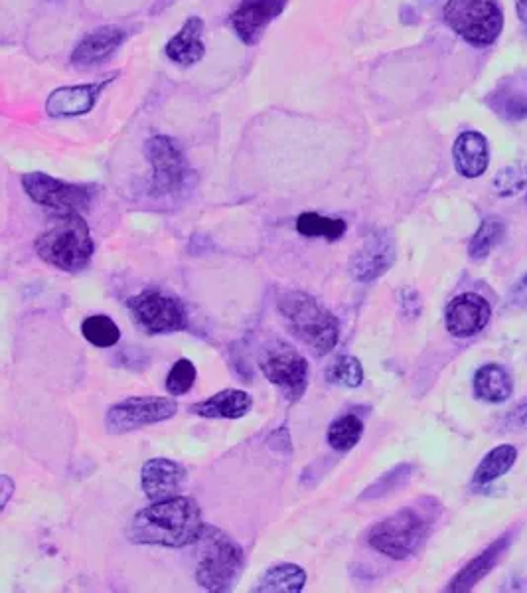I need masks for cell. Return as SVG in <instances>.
<instances>
[{
	"label": "cell",
	"mask_w": 527,
	"mask_h": 593,
	"mask_svg": "<svg viewBox=\"0 0 527 593\" xmlns=\"http://www.w3.org/2000/svg\"><path fill=\"white\" fill-rule=\"evenodd\" d=\"M204 530L206 522L194 499L170 497L139 510L131 522L129 536L135 544L186 548L198 542Z\"/></svg>",
	"instance_id": "1"
},
{
	"label": "cell",
	"mask_w": 527,
	"mask_h": 593,
	"mask_svg": "<svg viewBox=\"0 0 527 593\" xmlns=\"http://www.w3.org/2000/svg\"><path fill=\"white\" fill-rule=\"evenodd\" d=\"M277 309L287 329L316 356L330 354L340 340L338 319L312 295L287 291L279 297Z\"/></svg>",
	"instance_id": "2"
},
{
	"label": "cell",
	"mask_w": 527,
	"mask_h": 593,
	"mask_svg": "<svg viewBox=\"0 0 527 593\" xmlns=\"http://www.w3.org/2000/svg\"><path fill=\"white\" fill-rule=\"evenodd\" d=\"M93 252L95 244L81 214H60V218L36 238V254L40 259L68 273L85 269Z\"/></svg>",
	"instance_id": "3"
},
{
	"label": "cell",
	"mask_w": 527,
	"mask_h": 593,
	"mask_svg": "<svg viewBox=\"0 0 527 593\" xmlns=\"http://www.w3.org/2000/svg\"><path fill=\"white\" fill-rule=\"evenodd\" d=\"M200 562L196 566V582L206 592H229L243 568L241 546L216 528L204 530Z\"/></svg>",
	"instance_id": "4"
},
{
	"label": "cell",
	"mask_w": 527,
	"mask_h": 593,
	"mask_svg": "<svg viewBox=\"0 0 527 593\" xmlns=\"http://www.w3.org/2000/svg\"><path fill=\"white\" fill-rule=\"evenodd\" d=\"M443 16L452 32L474 48L492 46L504 30L498 0H447Z\"/></svg>",
	"instance_id": "5"
},
{
	"label": "cell",
	"mask_w": 527,
	"mask_h": 593,
	"mask_svg": "<svg viewBox=\"0 0 527 593\" xmlns=\"http://www.w3.org/2000/svg\"><path fill=\"white\" fill-rule=\"evenodd\" d=\"M429 526L431 520L421 510H399L377 522L368 534V544L387 558L405 560L427 540Z\"/></svg>",
	"instance_id": "6"
},
{
	"label": "cell",
	"mask_w": 527,
	"mask_h": 593,
	"mask_svg": "<svg viewBox=\"0 0 527 593\" xmlns=\"http://www.w3.org/2000/svg\"><path fill=\"white\" fill-rule=\"evenodd\" d=\"M259 368L289 402H297L304 396L308 386V362L291 342L277 339L265 344L259 354Z\"/></svg>",
	"instance_id": "7"
},
{
	"label": "cell",
	"mask_w": 527,
	"mask_h": 593,
	"mask_svg": "<svg viewBox=\"0 0 527 593\" xmlns=\"http://www.w3.org/2000/svg\"><path fill=\"white\" fill-rule=\"evenodd\" d=\"M151 163V194L156 198L180 194L190 182L192 170L178 141L168 135H154L145 145Z\"/></svg>",
	"instance_id": "8"
},
{
	"label": "cell",
	"mask_w": 527,
	"mask_h": 593,
	"mask_svg": "<svg viewBox=\"0 0 527 593\" xmlns=\"http://www.w3.org/2000/svg\"><path fill=\"white\" fill-rule=\"evenodd\" d=\"M129 311L149 335L180 333L188 327V313L180 299L162 291H143L129 299Z\"/></svg>",
	"instance_id": "9"
},
{
	"label": "cell",
	"mask_w": 527,
	"mask_h": 593,
	"mask_svg": "<svg viewBox=\"0 0 527 593\" xmlns=\"http://www.w3.org/2000/svg\"><path fill=\"white\" fill-rule=\"evenodd\" d=\"M22 188L32 202L58 214H83L91 204V194L85 186L64 182L46 172L24 174Z\"/></svg>",
	"instance_id": "10"
},
{
	"label": "cell",
	"mask_w": 527,
	"mask_h": 593,
	"mask_svg": "<svg viewBox=\"0 0 527 593\" xmlns=\"http://www.w3.org/2000/svg\"><path fill=\"white\" fill-rule=\"evenodd\" d=\"M178 404L174 398L135 396L127 398L107 410L105 425L109 433H127L147 425L160 424L174 418Z\"/></svg>",
	"instance_id": "11"
},
{
	"label": "cell",
	"mask_w": 527,
	"mask_h": 593,
	"mask_svg": "<svg viewBox=\"0 0 527 593\" xmlns=\"http://www.w3.org/2000/svg\"><path fill=\"white\" fill-rule=\"evenodd\" d=\"M285 8L287 0H241L231 12L229 24L243 44L255 46Z\"/></svg>",
	"instance_id": "12"
},
{
	"label": "cell",
	"mask_w": 527,
	"mask_h": 593,
	"mask_svg": "<svg viewBox=\"0 0 527 593\" xmlns=\"http://www.w3.org/2000/svg\"><path fill=\"white\" fill-rule=\"evenodd\" d=\"M119 74L107 76L91 84L66 85L54 89L46 99V113L54 119L81 117L87 115L99 101L103 89L111 84Z\"/></svg>",
	"instance_id": "13"
},
{
	"label": "cell",
	"mask_w": 527,
	"mask_h": 593,
	"mask_svg": "<svg viewBox=\"0 0 527 593\" xmlns=\"http://www.w3.org/2000/svg\"><path fill=\"white\" fill-rule=\"evenodd\" d=\"M492 309L488 301L476 293L454 297L445 311V325L454 339H470L486 329Z\"/></svg>",
	"instance_id": "14"
},
{
	"label": "cell",
	"mask_w": 527,
	"mask_h": 593,
	"mask_svg": "<svg viewBox=\"0 0 527 593\" xmlns=\"http://www.w3.org/2000/svg\"><path fill=\"white\" fill-rule=\"evenodd\" d=\"M395 263V246L387 232L372 234L350 259V275L358 283H372Z\"/></svg>",
	"instance_id": "15"
},
{
	"label": "cell",
	"mask_w": 527,
	"mask_h": 593,
	"mask_svg": "<svg viewBox=\"0 0 527 593\" xmlns=\"http://www.w3.org/2000/svg\"><path fill=\"white\" fill-rule=\"evenodd\" d=\"M129 38L121 26H99L85 34L72 52V64L77 68H93L107 62Z\"/></svg>",
	"instance_id": "16"
},
{
	"label": "cell",
	"mask_w": 527,
	"mask_h": 593,
	"mask_svg": "<svg viewBox=\"0 0 527 593\" xmlns=\"http://www.w3.org/2000/svg\"><path fill=\"white\" fill-rule=\"evenodd\" d=\"M186 471L180 463L166 457L149 459L141 469V489L149 501H164L176 497L184 483Z\"/></svg>",
	"instance_id": "17"
},
{
	"label": "cell",
	"mask_w": 527,
	"mask_h": 593,
	"mask_svg": "<svg viewBox=\"0 0 527 593\" xmlns=\"http://www.w3.org/2000/svg\"><path fill=\"white\" fill-rule=\"evenodd\" d=\"M202 36H204V20L200 16L188 18L184 26L168 40L164 48L166 58L180 68L196 66L206 56V44Z\"/></svg>",
	"instance_id": "18"
},
{
	"label": "cell",
	"mask_w": 527,
	"mask_h": 593,
	"mask_svg": "<svg viewBox=\"0 0 527 593\" xmlns=\"http://www.w3.org/2000/svg\"><path fill=\"white\" fill-rule=\"evenodd\" d=\"M454 169L464 178H480L490 165L488 139L478 131H464L452 145Z\"/></svg>",
	"instance_id": "19"
},
{
	"label": "cell",
	"mask_w": 527,
	"mask_h": 593,
	"mask_svg": "<svg viewBox=\"0 0 527 593\" xmlns=\"http://www.w3.org/2000/svg\"><path fill=\"white\" fill-rule=\"evenodd\" d=\"M253 406L251 396L245 390H222L208 400L190 406V412L208 420H239L249 414Z\"/></svg>",
	"instance_id": "20"
},
{
	"label": "cell",
	"mask_w": 527,
	"mask_h": 593,
	"mask_svg": "<svg viewBox=\"0 0 527 593\" xmlns=\"http://www.w3.org/2000/svg\"><path fill=\"white\" fill-rule=\"evenodd\" d=\"M510 544V536H502L500 540H496L488 550H484L478 558H474L472 562H468L454 578L451 584L447 586V592H470L480 580H484L490 570L498 564V560L502 558V554L506 552Z\"/></svg>",
	"instance_id": "21"
},
{
	"label": "cell",
	"mask_w": 527,
	"mask_h": 593,
	"mask_svg": "<svg viewBox=\"0 0 527 593\" xmlns=\"http://www.w3.org/2000/svg\"><path fill=\"white\" fill-rule=\"evenodd\" d=\"M488 105L506 121L527 119V76L504 80L488 95Z\"/></svg>",
	"instance_id": "22"
},
{
	"label": "cell",
	"mask_w": 527,
	"mask_h": 593,
	"mask_svg": "<svg viewBox=\"0 0 527 593\" xmlns=\"http://www.w3.org/2000/svg\"><path fill=\"white\" fill-rule=\"evenodd\" d=\"M514 392L512 376L500 364H484L474 374V394L488 404H502Z\"/></svg>",
	"instance_id": "23"
},
{
	"label": "cell",
	"mask_w": 527,
	"mask_h": 593,
	"mask_svg": "<svg viewBox=\"0 0 527 593\" xmlns=\"http://www.w3.org/2000/svg\"><path fill=\"white\" fill-rule=\"evenodd\" d=\"M306 586V572L297 564H279L269 568L253 588L259 593H299Z\"/></svg>",
	"instance_id": "24"
},
{
	"label": "cell",
	"mask_w": 527,
	"mask_h": 593,
	"mask_svg": "<svg viewBox=\"0 0 527 593\" xmlns=\"http://www.w3.org/2000/svg\"><path fill=\"white\" fill-rule=\"evenodd\" d=\"M516 459H518V449L514 445L494 447L482 459V463L476 467L474 477H472V483L478 485V487H484V485L494 483L496 479L504 477L514 467Z\"/></svg>",
	"instance_id": "25"
},
{
	"label": "cell",
	"mask_w": 527,
	"mask_h": 593,
	"mask_svg": "<svg viewBox=\"0 0 527 593\" xmlns=\"http://www.w3.org/2000/svg\"><path fill=\"white\" fill-rule=\"evenodd\" d=\"M348 230L342 218H328L316 212H302L297 218V232L304 238H324L326 242H338Z\"/></svg>",
	"instance_id": "26"
},
{
	"label": "cell",
	"mask_w": 527,
	"mask_h": 593,
	"mask_svg": "<svg viewBox=\"0 0 527 593\" xmlns=\"http://www.w3.org/2000/svg\"><path fill=\"white\" fill-rule=\"evenodd\" d=\"M362 435L364 422L356 414H344L330 424L326 431V441L334 451L348 453L360 443Z\"/></svg>",
	"instance_id": "27"
},
{
	"label": "cell",
	"mask_w": 527,
	"mask_h": 593,
	"mask_svg": "<svg viewBox=\"0 0 527 593\" xmlns=\"http://www.w3.org/2000/svg\"><path fill=\"white\" fill-rule=\"evenodd\" d=\"M504 234H506V224L502 222V218H498V216H490V218H486V220L480 224V228H478V232L474 234V238L470 240V246H468L470 259L478 261V259L488 257L490 252L502 242Z\"/></svg>",
	"instance_id": "28"
},
{
	"label": "cell",
	"mask_w": 527,
	"mask_h": 593,
	"mask_svg": "<svg viewBox=\"0 0 527 593\" xmlns=\"http://www.w3.org/2000/svg\"><path fill=\"white\" fill-rule=\"evenodd\" d=\"M328 384L342 388H358L364 382V366L356 356L342 354L338 356L324 372Z\"/></svg>",
	"instance_id": "29"
},
{
	"label": "cell",
	"mask_w": 527,
	"mask_h": 593,
	"mask_svg": "<svg viewBox=\"0 0 527 593\" xmlns=\"http://www.w3.org/2000/svg\"><path fill=\"white\" fill-rule=\"evenodd\" d=\"M81 333L85 340L97 348H111L121 340L117 323L107 315H91L83 321Z\"/></svg>",
	"instance_id": "30"
},
{
	"label": "cell",
	"mask_w": 527,
	"mask_h": 593,
	"mask_svg": "<svg viewBox=\"0 0 527 593\" xmlns=\"http://www.w3.org/2000/svg\"><path fill=\"white\" fill-rule=\"evenodd\" d=\"M411 473H413L411 465H399V467L391 469L389 473L381 475L360 495V501H376V499H381V497L397 491L399 487H403L409 481Z\"/></svg>",
	"instance_id": "31"
},
{
	"label": "cell",
	"mask_w": 527,
	"mask_h": 593,
	"mask_svg": "<svg viewBox=\"0 0 527 593\" xmlns=\"http://www.w3.org/2000/svg\"><path fill=\"white\" fill-rule=\"evenodd\" d=\"M196 378H198V370L194 362L188 358H180L174 362V366L166 376V390L170 396H184L194 388Z\"/></svg>",
	"instance_id": "32"
},
{
	"label": "cell",
	"mask_w": 527,
	"mask_h": 593,
	"mask_svg": "<svg viewBox=\"0 0 527 593\" xmlns=\"http://www.w3.org/2000/svg\"><path fill=\"white\" fill-rule=\"evenodd\" d=\"M494 190L498 196H516L524 190L526 186V170L518 165L506 167V169L498 170L496 178H494Z\"/></svg>",
	"instance_id": "33"
},
{
	"label": "cell",
	"mask_w": 527,
	"mask_h": 593,
	"mask_svg": "<svg viewBox=\"0 0 527 593\" xmlns=\"http://www.w3.org/2000/svg\"><path fill=\"white\" fill-rule=\"evenodd\" d=\"M508 307L512 309H520L526 311L527 309V273L512 287V291L508 293Z\"/></svg>",
	"instance_id": "34"
},
{
	"label": "cell",
	"mask_w": 527,
	"mask_h": 593,
	"mask_svg": "<svg viewBox=\"0 0 527 593\" xmlns=\"http://www.w3.org/2000/svg\"><path fill=\"white\" fill-rule=\"evenodd\" d=\"M506 425L514 431H520V429H527V402L518 404L506 418Z\"/></svg>",
	"instance_id": "35"
},
{
	"label": "cell",
	"mask_w": 527,
	"mask_h": 593,
	"mask_svg": "<svg viewBox=\"0 0 527 593\" xmlns=\"http://www.w3.org/2000/svg\"><path fill=\"white\" fill-rule=\"evenodd\" d=\"M2 485H4V489H2V507H6V503H8L10 495H12L14 485H12V481L8 479V475H2Z\"/></svg>",
	"instance_id": "36"
},
{
	"label": "cell",
	"mask_w": 527,
	"mask_h": 593,
	"mask_svg": "<svg viewBox=\"0 0 527 593\" xmlns=\"http://www.w3.org/2000/svg\"><path fill=\"white\" fill-rule=\"evenodd\" d=\"M516 12L518 18L527 26V0H516Z\"/></svg>",
	"instance_id": "37"
},
{
	"label": "cell",
	"mask_w": 527,
	"mask_h": 593,
	"mask_svg": "<svg viewBox=\"0 0 527 593\" xmlns=\"http://www.w3.org/2000/svg\"><path fill=\"white\" fill-rule=\"evenodd\" d=\"M423 2H439V0H423Z\"/></svg>",
	"instance_id": "38"
}]
</instances>
